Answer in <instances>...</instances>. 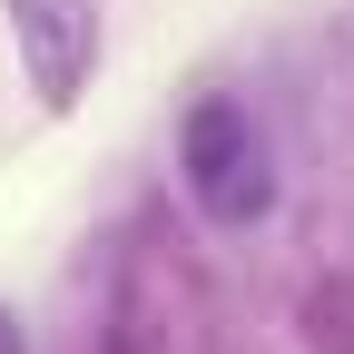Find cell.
<instances>
[{"instance_id":"6da1fadb","label":"cell","mask_w":354,"mask_h":354,"mask_svg":"<svg viewBox=\"0 0 354 354\" xmlns=\"http://www.w3.org/2000/svg\"><path fill=\"white\" fill-rule=\"evenodd\" d=\"M177 187H187V207L216 236L266 227L276 216V138H266V118L246 99H227V88H207L177 118Z\"/></svg>"},{"instance_id":"7a4b0ae2","label":"cell","mask_w":354,"mask_h":354,"mask_svg":"<svg viewBox=\"0 0 354 354\" xmlns=\"http://www.w3.org/2000/svg\"><path fill=\"white\" fill-rule=\"evenodd\" d=\"M10 20V59H20V88L39 118H69L99 79V50H109V20L99 0H0Z\"/></svg>"},{"instance_id":"3957f363","label":"cell","mask_w":354,"mask_h":354,"mask_svg":"<svg viewBox=\"0 0 354 354\" xmlns=\"http://www.w3.org/2000/svg\"><path fill=\"white\" fill-rule=\"evenodd\" d=\"M0 354H30V335H20V315L0 305Z\"/></svg>"}]
</instances>
